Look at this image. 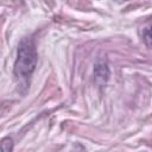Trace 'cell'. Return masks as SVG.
<instances>
[{
	"mask_svg": "<svg viewBox=\"0 0 152 152\" xmlns=\"http://www.w3.org/2000/svg\"><path fill=\"white\" fill-rule=\"evenodd\" d=\"M38 61V53L36 44L30 38H24L20 40L17 50V58L13 66V72L17 78L27 83L33 71L36 70Z\"/></svg>",
	"mask_w": 152,
	"mask_h": 152,
	"instance_id": "1",
	"label": "cell"
},
{
	"mask_svg": "<svg viewBox=\"0 0 152 152\" xmlns=\"http://www.w3.org/2000/svg\"><path fill=\"white\" fill-rule=\"evenodd\" d=\"M110 71L106 59H99L94 64V78L99 86H104L109 78Z\"/></svg>",
	"mask_w": 152,
	"mask_h": 152,
	"instance_id": "2",
	"label": "cell"
},
{
	"mask_svg": "<svg viewBox=\"0 0 152 152\" xmlns=\"http://www.w3.org/2000/svg\"><path fill=\"white\" fill-rule=\"evenodd\" d=\"M1 152H12L13 151V139L11 137H5L1 140Z\"/></svg>",
	"mask_w": 152,
	"mask_h": 152,
	"instance_id": "3",
	"label": "cell"
},
{
	"mask_svg": "<svg viewBox=\"0 0 152 152\" xmlns=\"http://www.w3.org/2000/svg\"><path fill=\"white\" fill-rule=\"evenodd\" d=\"M142 39L147 48H152V25L147 26L142 31Z\"/></svg>",
	"mask_w": 152,
	"mask_h": 152,
	"instance_id": "4",
	"label": "cell"
}]
</instances>
